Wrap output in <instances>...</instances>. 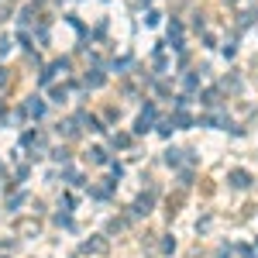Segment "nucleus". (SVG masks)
Returning a JSON list of instances; mask_svg holds the SVG:
<instances>
[{"label":"nucleus","mask_w":258,"mask_h":258,"mask_svg":"<svg viewBox=\"0 0 258 258\" xmlns=\"http://www.w3.org/2000/svg\"><path fill=\"white\" fill-rule=\"evenodd\" d=\"M152 206H155V190L141 193L134 203H131V217H148V213H152Z\"/></svg>","instance_id":"obj_1"},{"label":"nucleus","mask_w":258,"mask_h":258,"mask_svg":"<svg viewBox=\"0 0 258 258\" xmlns=\"http://www.w3.org/2000/svg\"><path fill=\"white\" fill-rule=\"evenodd\" d=\"M183 162H190V165H193V162H196V152H179V148H169V152H165V165H169V169H179Z\"/></svg>","instance_id":"obj_2"},{"label":"nucleus","mask_w":258,"mask_h":258,"mask_svg":"<svg viewBox=\"0 0 258 258\" xmlns=\"http://www.w3.org/2000/svg\"><path fill=\"white\" fill-rule=\"evenodd\" d=\"M155 128V103H145V110L138 114V124H134V131L138 134H145V131Z\"/></svg>","instance_id":"obj_3"},{"label":"nucleus","mask_w":258,"mask_h":258,"mask_svg":"<svg viewBox=\"0 0 258 258\" xmlns=\"http://www.w3.org/2000/svg\"><path fill=\"white\" fill-rule=\"evenodd\" d=\"M107 248H110V245H107V238H100V234L79 245V252H83V255H107Z\"/></svg>","instance_id":"obj_4"},{"label":"nucleus","mask_w":258,"mask_h":258,"mask_svg":"<svg viewBox=\"0 0 258 258\" xmlns=\"http://www.w3.org/2000/svg\"><path fill=\"white\" fill-rule=\"evenodd\" d=\"M21 114H24V117H35V121H38V117H45V100H42V97H28Z\"/></svg>","instance_id":"obj_5"},{"label":"nucleus","mask_w":258,"mask_h":258,"mask_svg":"<svg viewBox=\"0 0 258 258\" xmlns=\"http://www.w3.org/2000/svg\"><path fill=\"white\" fill-rule=\"evenodd\" d=\"M227 183H231L234 190H248V186H252V176H248L245 169H231V172H227Z\"/></svg>","instance_id":"obj_6"},{"label":"nucleus","mask_w":258,"mask_h":258,"mask_svg":"<svg viewBox=\"0 0 258 258\" xmlns=\"http://www.w3.org/2000/svg\"><path fill=\"white\" fill-rule=\"evenodd\" d=\"M55 128H59L62 138H76V134H79V121H76V117H69V121H59Z\"/></svg>","instance_id":"obj_7"},{"label":"nucleus","mask_w":258,"mask_h":258,"mask_svg":"<svg viewBox=\"0 0 258 258\" xmlns=\"http://www.w3.org/2000/svg\"><path fill=\"white\" fill-rule=\"evenodd\" d=\"M90 162L93 165H107V152L103 148H90Z\"/></svg>","instance_id":"obj_8"},{"label":"nucleus","mask_w":258,"mask_h":258,"mask_svg":"<svg viewBox=\"0 0 258 258\" xmlns=\"http://www.w3.org/2000/svg\"><path fill=\"white\" fill-rule=\"evenodd\" d=\"M52 158H55L59 165H69V158H72V155H69V148H52Z\"/></svg>","instance_id":"obj_9"},{"label":"nucleus","mask_w":258,"mask_h":258,"mask_svg":"<svg viewBox=\"0 0 258 258\" xmlns=\"http://www.w3.org/2000/svg\"><path fill=\"white\" fill-rule=\"evenodd\" d=\"M24 200H28V193H14L10 200H7V210H17V206H21Z\"/></svg>","instance_id":"obj_10"},{"label":"nucleus","mask_w":258,"mask_h":258,"mask_svg":"<svg viewBox=\"0 0 258 258\" xmlns=\"http://www.w3.org/2000/svg\"><path fill=\"white\" fill-rule=\"evenodd\" d=\"M55 224H59V227H65V231H72V227H76V224H72V217H69V210L55 217Z\"/></svg>","instance_id":"obj_11"},{"label":"nucleus","mask_w":258,"mask_h":258,"mask_svg":"<svg viewBox=\"0 0 258 258\" xmlns=\"http://www.w3.org/2000/svg\"><path fill=\"white\" fill-rule=\"evenodd\" d=\"M172 131H176V124H172V117H169V121H162V124H158V134H162V138H169V134H172Z\"/></svg>","instance_id":"obj_12"},{"label":"nucleus","mask_w":258,"mask_h":258,"mask_svg":"<svg viewBox=\"0 0 258 258\" xmlns=\"http://www.w3.org/2000/svg\"><path fill=\"white\" fill-rule=\"evenodd\" d=\"M203 103H206V107H217V103H220V93H217V90H210V93L203 97Z\"/></svg>","instance_id":"obj_13"},{"label":"nucleus","mask_w":258,"mask_h":258,"mask_svg":"<svg viewBox=\"0 0 258 258\" xmlns=\"http://www.w3.org/2000/svg\"><path fill=\"white\" fill-rule=\"evenodd\" d=\"M190 183H193V169H183V172H179V186H183V190H186V186H190Z\"/></svg>","instance_id":"obj_14"},{"label":"nucleus","mask_w":258,"mask_h":258,"mask_svg":"<svg viewBox=\"0 0 258 258\" xmlns=\"http://www.w3.org/2000/svg\"><path fill=\"white\" fill-rule=\"evenodd\" d=\"M131 145V134H114V148H128Z\"/></svg>","instance_id":"obj_15"},{"label":"nucleus","mask_w":258,"mask_h":258,"mask_svg":"<svg viewBox=\"0 0 258 258\" xmlns=\"http://www.w3.org/2000/svg\"><path fill=\"white\" fill-rule=\"evenodd\" d=\"M86 86H103V72H93V76H86Z\"/></svg>","instance_id":"obj_16"},{"label":"nucleus","mask_w":258,"mask_h":258,"mask_svg":"<svg viewBox=\"0 0 258 258\" xmlns=\"http://www.w3.org/2000/svg\"><path fill=\"white\" fill-rule=\"evenodd\" d=\"M158 248H162V255H172V252H176V241H172V238H165Z\"/></svg>","instance_id":"obj_17"},{"label":"nucleus","mask_w":258,"mask_h":258,"mask_svg":"<svg viewBox=\"0 0 258 258\" xmlns=\"http://www.w3.org/2000/svg\"><path fill=\"white\" fill-rule=\"evenodd\" d=\"M217 258H234V248H231V245H220V248H217Z\"/></svg>","instance_id":"obj_18"},{"label":"nucleus","mask_w":258,"mask_h":258,"mask_svg":"<svg viewBox=\"0 0 258 258\" xmlns=\"http://www.w3.org/2000/svg\"><path fill=\"white\" fill-rule=\"evenodd\" d=\"M107 231H110V234H121V231H124V220H110Z\"/></svg>","instance_id":"obj_19"},{"label":"nucleus","mask_w":258,"mask_h":258,"mask_svg":"<svg viewBox=\"0 0 258 258\" xmlns=\"http://www.w3.org/2000/svg\"><path fill=\"white\" fill-rule=\"evenodd\" d=\"M21 234H38V224H31V220H24V224H21Z\"/></svg>","instance_id":"obj_20"},{"label":"nucleus","mask_w":258,"mask_h":258,"mask_svg":"<svg viewBox=\"0 0 258 258\" xmlns=\"http://www.w3.org/2000/svg\"><path fill=\"white\" fill-rule=\"evenodd\" d=\"M200 86V76H186V90H196Z\"/></svg>","instance_id":"obj_21"},{"label":"nucleus","mask_w":258,"mask_h":258,"mask_svg":"<svg viewBox=\"0 0 258 258\" xmlns=\"http://www.w3.org/2000/svg\"><path fill=\"white\" fill-rule=\"evenodd\" d=\"M3 86H7V72L0 69V90H3Z\"/></svg>","instance_id":"obj_22"},{"label":"nucleus","mask_w":258,"mask_h":258,"mask_svg":"<svg viewBox=\"0 0 258 258\" xmlns=\"http://www.w3.org/2000/svg\"><path fill=\"white\" fill-rule=\"evenodd\" d=\"M0 169H3V165H0Z\"/></svg>","instance_id":"obj_23"}]
</instances>
